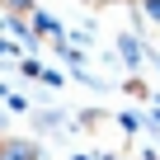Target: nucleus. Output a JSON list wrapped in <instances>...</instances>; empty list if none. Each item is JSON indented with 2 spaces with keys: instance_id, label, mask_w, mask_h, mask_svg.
<instances>
[{
  "instance_id": "obj_1",
  "label": "nucleus",
  "mask_w": 160,
  "mask_h": 160,
  "mask_svg": "<svg viewBox=\"0 0 160 160\" xmlns=\"http://www.w3.org/2000/svg\"><path fill=\"white\" fill-rule=\"evenodd\" d=\"M0 160H38V146L24 137H5L0 141Z\"/></svg>"
},
{
  "instance_id": "obj_2",
  "label": "nucleus",
  "mask_w": 160,
  "mask_h": 160,
  "mask_svg": "<svg viewBox=\"0 0 160 160\" xmlns=\"http://www.w3.org/2000/svg\"><path fill=\"white\" fill-rule=\"evenodd\" d=\"M118 47H122V57H127V61H132V66H137V61H141V42H137V38H132V33H122V38H118Z\"/></svg>"
}]
</instances>
